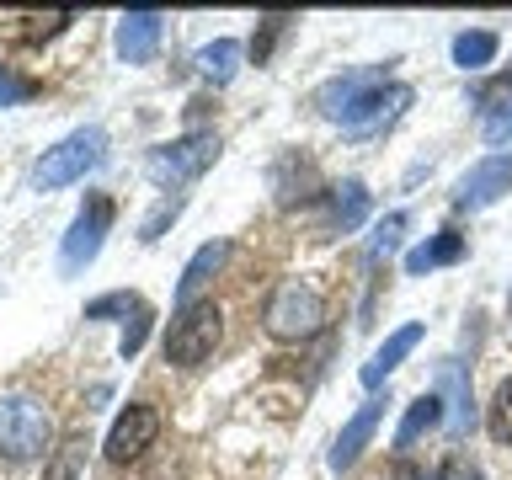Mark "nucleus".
I'll use <instances>...</instances> for the list:
<instances>
[{"label": "nucleus", "instance_id": "nucleus-1", "mask_svg": "<svg viewBox=\"0 0 512 480\" xmlns=\"http://www.w3.org/2000/svg\"><path fill=\"white\" fill-rule=\"evenodd\" d=\"M406 102H411V91L384 86V70H352V75H336L315 91V107L326 112V118H336L342 128H379Z\"/></svg>", "mask_w": 512, "mask_h": 480}, {"label": "nucleus", "instance_id": "nucleus-2", "mask_svg": "<svg viewBox=\"0 0 512 480\" xmlns=\"http://www.w3.org/2000/svg\"><path fill=\"white\" fill-rule=\"evenodd\" d=\"M48 443H54V416H48L43 400L0 395V454L27 464V459H43Z\"/></svg>", "mask_w": 512, "mask_h": 480}, {"label": "nucleus", "instance_id": "nucleus-3", "mask_svg": "<svg viewBox=\"0 0 512 480\" xmlns=\"http://www.w3.org/2000/svg\"><path fill=\"white\" fill-rule=\"evenodd\" d=\"M219 336H224V315H219V304H214V299H208V304H187V310L171 320V331H166V363L192 368V363L214 358Z\"/></svg>", "mask_w": 512, "mask_h": 480}, {"label": "nucleus", "instance_id": "nucleus-4", "mask_svg": "<svg viewBox=\"0 0 512 480\" xmlns=\"http://www.w3.org/2000/svg\"><path fill=\"white\" fill-rule=\"evenodd\" d=\"M267 331L278 336V342H304V336L320 331V320H326V299H320L315 283H283L278 294L267 299Z\"/></svg>", "mask_w": 512, "mask_h": 480}, {"label": "nucleus", "instance_id": "nucleus-5", "mask_svg": "<svg viewBox=\"0 0 512 480\" xmlns=\"http://www.w3.org/2000/svg\"><path fill=\"white\" fill-rule=\"evenodd\" d=\"M102 150H107L102 128H75L70 139H59L54 150H43V160L32 166V182L38 187H70L102 160Z\"/></svg>", "mask_w": 512, "mask_h": 480}, {"label": "nucleus", "instance_id": "nucleus-6", "mask_svg": "<svg viewBox=\"0 0 512 480\" xmlns=\"http://www.w3.org/2000/svg\"><path fill=\"white\" fill-rule=\"evenodd\" d=\"M214 160H219V134H187V139H171V144H160V150H150L144 171H150V182H160V187H182L192 176H203Z\"/></svg>", "mask_w": 512, "mask_h": 480}, {"label": "nucleus", "instance_id": "nucleus-7", "mask_svg": "<svg viewBox=\"0 0 512 480\" xmlns=\"http://www.w3.org/2000/svg\"><path fill=\"white\" fill-rule=\"evenodd\" d=\"M107 224H112V203H107V198H91V203L75 214L70 235H64V246H59V267H64V272L91 267V262H96V251H102Z\"/></svg>", "mask_w": 512, "mask_h": 480}, {"label": "nucleus", "instance_id": "nucleus-8", "mask_svg": "<svg viewBox=\"0 0 512 480\" xmlns=\"http://www.w3.org/2000/svg\"><path fill=\"white\" fill-rule=\"evenodd\" d=\"M502 192H512V155H486V160H475V166L459 176L454 203L459 208H486V203L502 198Z\"/></svg>", "mask_w": 512, "mask_h": 480}, {"label": "nucleus", "instance_id": "nucleus-9", "mask_svg": "<svg viewBox=\"0 0 512 480\" xmlns=\"http://www.w3.org/2000/svg\"><path fill=\"white\" fill-rule=\"evenodd\" d=\"M155 432H160V411L155 406H128L118 422H112V432H107V459L112 464L139 459L144 448L155 443Z\"/></svg>", "mask_w": 512, "mask_h": 480}, {"label": "nucleus", "instance_id": "nucleus-10", "mask_svg": "<svg viewBox=\"0 0 512 480\" xmlns=\"http://www.w3.org/2000/svg\"><path fill=\"white\" fill-rule=\"evenodd\" d=\"M160 32H166V16L160 11H128L118 22V54L128 64H144L160 48Z\"/></svg>", "mask_w": 512, "mask_h": 480}, {"label": "nucleus", "instance_id": "nucleus-11", "mask_svg": "<svg viewBox=\"0 0 512 480\" xmlns=\"http://www.w3.org/2000/svg\"><path fill=\"white\" fill-rule=\"evenodd\" d=\"M438 400H443L448 432L464 438V432H470V416H475V400H470V379H464L459 363H438Z\"/></svg>", "mask_w": 512, "mask_h": 480}, {"label": "nucleus", "instance_id": "nucleus-12", "mask_svg": "<svg viewBox=\"0 0 512 480\" xmlns=\"http://www.w3.org/2000/svg\"><path fill=\"white\" fill-rule=\"evenodd\" d=\"M379 416H384V400H368V406H358V416L342 427V438H336L331 448V470H352L363 454V443L374 438V427H379Z\"/></svg>", "mask_w": 512, "mask_h": 480}, {"label": "nucleus", "instance_id": "nucleus-13", "mask_svg": "<svg viewBox=\"0 0 512 480\" xmlns=\"http://www.w3.org/2000/svg\"><path fill=\"white\" fill-rule=\"evenodd\" d=\"M224 256H230V240H208V246L192 251V262H187V272H182V283H176V304H182V310L192 304V294H198V288L224 267Z\"/></svg>", "mask_w": 512, "mask_h": 480}, {"label": "nucleus", "instance_id": "nucleus-14", "mask_svg": "<svg viewBox=\"0 0 512 480\" xmlns=\"http://www.w3.org/2000/svg\"><path fill=\"white\" fill-rule=\"evenodd\" d=\"M416 342H422V326H400V331L390 336V342H384V347L374 352V358L363 363V384H368V390H379V384L395 374V368H400V358H406V352H411Z\"/></svg>", "mask_w": 512, "mask_h": 480}, {"label": "nucleus", "instance_id": "nucleus-15", "mask_svg": "<svg viewBox=\"0 0 512 480\" xmlns=\"http://www.w3.org/2000/svg\"><path fill=\"white\" fill-rule=\"evenodd\" d=\"M240 54H246V48H240L235 38H214L208 48H198V75L214 80V86H224V80H235Z\"/></svg>", "mask_w": 512, "mask_h": 480}, {"label": "nucleus", "instance_id": "nucleus-16", "mask_svg": "<svg viewBox=\"0 0 512 480\" xmlns=\"http://www.w3.org/2000/svg\"><path fill=\"white\" fill-rule=\"evenodd\" d=\"M438 422H448V416H443V400L432 395V390H427V395H416L411 406H406V422H400L395 443H400V448H411L416 438H422V432H432Z\"/></svg>", "mask_w": 512, "mask_h": 480}, {"label": "nucleus", "instance_id": "nucleus-17", "mask_svg": "<svg viewBox=\"0 0 512 480\" xmlns=\"http://www.w3.org/2000/svg\"><path fill=\"white\" fill-rule=\"evenodd\" d=\"M459 256H464V240H459L454 230H443L438 240H427V246H416V251L406 256V272H411V278H422V272L448 267V262H459Z\"/></svg>", "mask_w": 512, "mask_h": 480}, {"label": "nucleus", "instance_id": "nucleus-18", "mask_svg": "<svg viewBox=\"0 0 512 480\" xmlns=\"http://www.w3.org/2000/svg\"><path fill=\"white\" fill-rule=\"evenodd\" d=\"M331 219H336V230H358V224L368 219V187L363 182L331 187Z\"/></svg>", "mask_w": 512, "mask_h": 480}, {"label": "nucleus", "instance_id": "nucleus-19", "mask_svg": "<svg viewBox=\"0 0 512 480\" xmlns=\"http://www.w3.org/2000/svg\"><path fill=\"white\" fill-rule=\"evenodd\" d=\"M491 59H496V32H459V38H454V64L464 75L486 70Z\"/></svg>", "mask_w": 512, "mask_h": 480}, {"label": "nucleus", "instance_id": "nucleus-20", "mask_svg": "<svg viewBox=\"0 0 512 480\" xmlns=\"http://www.w3.org/2000/svg\"><path fill=\"white\" fill-rule=\"evenodd\" d=\"M486 427H491V438L512 448V379L496 384V395H491V411H486Z\"/></svg>", "mask_w": 512, "mask_h": 480}, {"label": "nucleus", "instance_id": "nucleus-21", "mask_svg": "<svg viewBox=\"0 0 512 480\" xmlns=\"http://www.w3.org/2000/svg\"><path fill=\"white\" fill-rule=\"evenodd\" d=\"M80 459H86V438H70V443H64V454L48 464V480H75Z\"/></svg>", "mask_w": 512, "mask_h": 480}, {"label": "nucleus", "instance_id": "nucleus-22", "mask_svg": "<svg viewBox=\"0 0 512 480\" xmlns=\"http://www.w3.org/2000/svg\"><path fill=\"white\" fill-rule=\"evenodd\" d=\"M400 230H406V214H384V224L374 230V240H368V256H384V251H395Z\"/></svg>", "mask_w": 512, "mask_h": 480}, {"label": "nucleus", "instance_id": "nucleus-23", "mask_svg": "<svg viewBox=\"0 0 512 480\" xmlns=\"http://www.w3.org/2000/svg\"><path fill=\"white\" fill-rule=\"evenodd\" d=\"M128 310H139V299H134V294H102V299H91V304H86V320H102V315H128Z\"/></svg>", "mask_w": 512, "mask_h": 480}, {"label": "nucleus", "instance_id": "nucleus-24", "mask_svg": "<svg viewBox=\"0 0 512 480\" xmlns=\"http://www.w3.org/2000/svg\"><path fill=\"white\" fill-rule=\"evenodd\" d=\"M176 214H182V198H166V203H160L150 219L139 224V240H160V230H166V224H171Z\"/></svg>", "mask_w": 512, "mask_h": 480}, {"label": "nucleus", "instance_id": "nucleus-25", "mask_svg": "<svg viewBox=\"0 0 512 480\" xmlns=\"http://www.w3.org/2000/svg\"><path fill=\"white\" fill-rule=\"evenodd\" d=\"M27 96H32V80L11 75L6 64H0V107H16V102H27Z\"/></svg>", "mask_w": 512, "mask_h": 480}, {"label": "nucleus", "instance_id": "nucleus-26", "mask_svg": "<svg viewBox=\"0 0 512 480\" xmlns=\"http://www.w3.org/2000/svg\"><path fill=\"white\" fill-rule=\"evenodd\" d=\"M486 139H491V144H507V139H512V96H507L496 112H486Z\"/></svg>", "mask_w": 512, "mask_h": 480}, {"label": "nucleus", "instance_id": "nucleus-27", "mask_svg": "<svg viewBox=\"0 0 512 480\" xmlns=\"http://www.w3.org/2000/svg\"><path fill=\"white\" fill-rule=\"evenodd\" d=\"M144 336H150V310H139V315H134V326L123 331V342H118V352H123V358H134V352L144 347Z\"/></svg>", "mask_w": 512, "mask_h": 480}, {"label": "nucleus", "instance_id": "nucleus-28", "mask_svg": "<svg viewBox=\"0 0 512 480\" xmlns=\"http://www.w3.org/2000/svg\"><path fill=\"white\" fill-rule=\"evenodd\" d=\"M438 480H480V470H475V464L464 459V454H454V459H448L443 470H438Z\"/></svg>", "mask_w": 512, "mask_h": 480}]
</instances>
